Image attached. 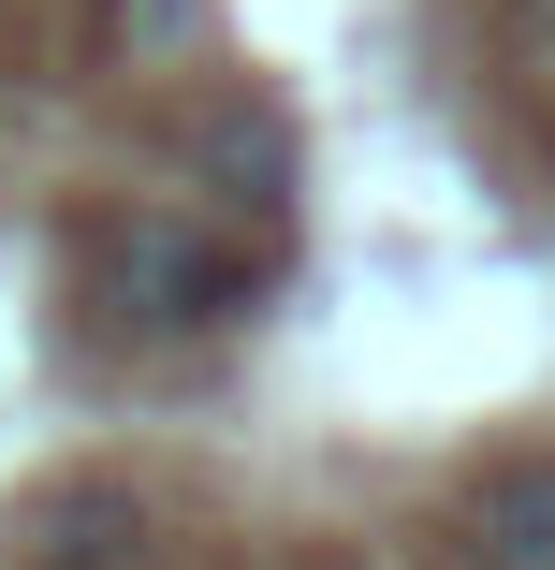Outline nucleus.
<instances>
[{"mask_svg":"<svg viewBox=\"0 0 555 570\" xmlns=\"http://www.w3.org/2000/svg\"><path fill=\"white\" fill-rule=\"evenodd\" d=\"M118 293L147 307V322H235V264H219V249H190V235H161V219H147V235L118 249Z\"/></svg>","mask_w":555,"mask_h":570,"instance_id":"1","label":"nucleus"},{"mask_svg":"<svg viewBox=\"0 0 555 570\" xmlns=\"http://www.w3.org/2000/svg\"><path fill=\"white\" fill-rule=\"evenodd\" d=\"M468 556L483 570H555V453H526V469H497L468 498Z\"/></svg>","mask_w":555,"mask_h":570,"instance_id":"2","label":"nucleus"}]
</instances>
